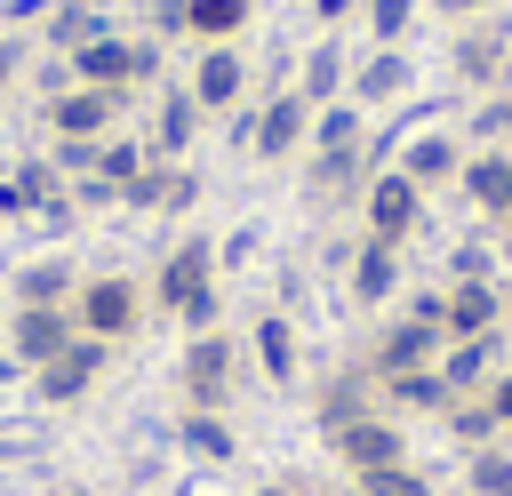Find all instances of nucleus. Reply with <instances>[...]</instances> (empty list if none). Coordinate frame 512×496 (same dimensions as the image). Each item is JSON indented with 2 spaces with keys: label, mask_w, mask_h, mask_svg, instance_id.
Instances as JSON below:
<instances>
[{
  "label": "nucleus",
  "mask_w": 512,
  "mask_h": 496,
  "mask_svg": "<svg viewBox=\"0 0 512 496\" xmlns=\"http://www.w3.org/2000/svg\"><path fill=\"white\" fill-rule=\"evenodd\" d=\"M152 304H160V312H168L184 336L224 328V304H216V240L184 232V240L160 256V272H152Z\"/></svg>",
  "instance_id": "1"
},
{
  "label": "nucleus",
  "mask_w": 512,
  "mask_h": 496,
  "mask_svg": "<svg viewBox=\"0 0 512 496\" xmlns=\"http://www.w3.org/2000/svg\"><path fill=\"white\" fill-rule=\"evenodd\" d=\"M312 96H296V88H272V96H248L240 112H232V152L240 160H256V168H288L304 144H312Z\"/></svg>",
  "instance_id": "2"
},
{
  "label": "nucleus",
  "mask_w": 512,
  "mask_h": 496,
  "mask_svg": "<svg viewBox=\"0 0 512 496\" xmlns=\"http://www.w3.org/2000/svg\"><path fill=\"white\" fill-rule=\"evenodd\" d=\"M72 80L128 104L136 88H160V40L152 32H112V40H96V48L72 56Z\"/></svg>",
  "instance_id": "3"
},
{
  "label": "nucleus",
  "mask_w": 512,
  "mask_h": 496,
  "mask_svg": "<svg viewBox=\"0 0 512 496\" xmlns=\"http://www.w3.org/2000/svg\"><path fill=\"white\" fill-rule=\"evenodd\" d=\"M72 328L80 336H96V344H136V328H144V288H136V272H88L80 288H72Z\"/></svg>",
  "instance_id": "4"
},
{
  "label": "nucleus",
  "mask_w": 512,
  "mask_h": 496,
  "mask_svg": "<svg viewBox=\"0 0 512 496\" xmlns=\"http://www.w3.org/2000/svg\"><path fill=\"white\" fill-rule=\"evenodd\" d=\"M232 376H240V336H232V328H200V336H184V352H176L184 408H216V416H224Z\"/></svg>",
  "instance_id": "5"
},
{
  "label": "nucleus",
  "mask_w": 512,
  "mask_h": 496,
  "mask_svg": "<svg viewBox=\"0 0 512 496\" xmlns=\"http://www.w3.org/2000/svg\"><path fill=\"white\" fill-rule=\"evenodd\" d=\"M184 96L200 104V120H216V112H240V104L256 96V64H248V48H240V40H216V48H192V72H184Z\"/></svg>",
  "instance_id": "6"
},
{
  "label": "nucleus",
  "mask_w": 512,
  "mask_h": 496,
  "mask_svg": "<svg viewBox=\"0 0 512 496\" xmlns=\"http://www.w3.org/2000/svg\"><path fill=\"white\" fill-rule=\"evenodd\" d=\"M448 64H456V80L464 88H504L512 80V16L496 8V16H480V24H456L448 32Z\"/></svg>",
  "instance_id": "7"
},
{
  "label": "nucleus",
  "mask_w": 512,
  "mask_h": 496,
  "mask_svg": "<svg viewBox=\"0 0 512 496\" xmlns=\"http://www.w3.org/2000/svg\"><path fill=\"white\" fill-rule=\"evenodd\" d=\"M392 168L432 200V192H456V168H464V136L448 128V120H424V128H400V152H392Z\"/></svg>",
  "instance_id": "8"
},
{
  "label": "nucleus",
  "mask_w": 512,
  "mask_h": 496,
  "mask_svg": "<svg viewBox=\"0 0 512 496\" xmlns=\"http://www.w3.org/2000/svg\"><path fill=\"white\" fill-rule=\"evenodd\" d=\"M104 368H112V344H96V336H72L48 368H32V400L40 408H80L96 384H104Z\"/></svg>",
  "instance_id": "9"
},
{
  "label": "nucleus",
  "mask_w": 512,
  "mask_h": 496,
  "mask_svg": "<svg viewBox=\"0 0 512 496\" xmlns=\"http://www.w3.org/2000/svg\"><path fill=\"white\" fill-rule=\"evenodd\" d=\"M416 224H424V192H416L400 168H384V176H368V184H360V232H368V240L408 248V240H416Z\"/></svg>",
  "instance_id": "10"
},
{
  "label": "nucleus",
  "mask_w": 512,
  "mask_h": 496,
  "mask_svg": "<svg viewBox=\"0 0 512 496\" xmlns=\"http://www.w3.org/2000/svg\"><path fill=\"white\" fill-rule=\"evenodd\" d=\"M400 288H408V264H400V248L360 232V240H352V256H344V296H352L360 312H376V320H384V312L400 304Z\"/></svg>",
  "instance_id": "11"
},
{
  "label": "nucleus",
  "mask_w": 512,
  "mask_h": 496,
  "mask_svg": "<svg viewBox=\"0 0 512 496\" xmlns=\"http://www.w3.org/2000/svg\"><path fill=\"white\" fill-rule=\"evenodd\" d=\"M72 336H80V328H72V304H8V360H16L24 376L48 368Z\"/></svg>",
  "instance_id": "12"
},
{
  "label": "nucleus",
  "mask_w": 512,
  "mask_h": 496,
  "mask_svg": "<svg viewBox=\"0 0 512 496\" xmlns=\"http://www.w3.org/2000/svg\"><path fill=\"white\" fill-rule=\"evenodd\" d=\"M328 456L352 472V480H368V472H384V464H408V432H400V416H360V424H344V432H328Z\"/></svg>",
  "instance_id": "13"
},
{
  "label": "nucleus",
  "mask_w": 512,
  "mask_h": 496,
  "mask_svg": "<svg viewBox=\"0 0 512 496\" xmlns=\"http://www.w3.org/2000/svg\"><path fill=\"white\" fill-rule=\"evenodd\" d=\"M408 88H416V56H408V48H368V56H352L344 96H352L368 120L392 112V104H408Z\"/></svg>",
  "instance_id": "14"
},
{
  "label": "nucleus",
  "mask_w": 512,
  "mask_h": 496,
  "mask_svg": "<svg viewBox=\"0 0 512 496\" xmlns=\"http://www.w3.org/2000/svg\"><path fill=\"white\" fill-rule=\"evenodd\" d=\"M440 328H424V320H400V312H384L376 320V336H368V376H408V368H440Z\"/></svg>",
  "instance_id": "15"
},
{
  "label": "nucleus",
  "mask_w": 512,
  "mask_h": 496,
  "mask_svg": "<svg viewBox=\"0 0 512 496\" xmlns=\"http://www.w3.org/2000/svg\"><path fill=\"white\" fill-rule=\"evenodd\" d=\"M456 200H464L480 224H504V216H512V144H480V152H464V168H456Z\"/></svg>",
  "instance_id": "16"
},
{
  "label": "nucleus",
  "mask_w": 512,
  "mask_h": 496,
  "mask_svg": "<svg viewBox=\"0 0 512 496\" xmlns=\"http://www.w3.org/2000/svg\"><path fill=\"white\" fill-rule=\"evenodd\" d=\"M120 208H136V216H192V208H200V168H192V160H152V168L120 192Z\"/></svg>",
  "instance_id": "17"
},
{
  "label": "nucleus",
  "mask_w": 512,
  "mask_h": 496,
  "mask_svg": "<svg viewBox=\"0 0 512 496\" xmlns=\"http://www.w3.org/2000/svg\"><path fill=\"white\" fill-rule=\"evenodd\" d=\"M40 120H48V136H112L120 120H128V104L120 96H104V88H56L48 104H40Z\"/></svg>",
  "instance_id": "18"
},
{
  "label": "nucleus",
  "mask_w": 512,
  "mask_h": 496,
  "mask_svg": "<svg viewBox=\"0 0 512 496\" xmlns=\"http://www.w3.org/2000/svg\"><path fill=\"white\" fill-rule=\"evenodd\" d=\"M192 136H200V104L184 96V80H160L152 88V128H144L152 160H192Z\"/></svg>",
  "instance_id": "19"
},
{
  "label": "nucleus",
  "mask_w": 512,
  "mask_h": 496,
  "mask_svg": "<svg viewBox=\"0 0 512 496\" xmlns=\"http://www.w3.org/2000/svg\"><path fill=\"white\" fill-rule=\"evenodd\" d=\"M504 312H512L504 304V280H456L448 288V312H440V336H504Z\"/></svg>",
  "instance_id": "20"
},
{
  "label": "nucleus",
  "mask_w": 512,
  "mask_h": 496,
  "mask_svg": "<svg viewBox=\"0 0 512 496\" xmlns=\"http://www.w3.org/2000/svg\"><path fill=\"white\" fill-rule=\"evenodd\" d=\"M112 32H128V24L104 16V8H88V0H56L48 24H40V48H48L56 64H72L80 48H96V40H112Z\"/></svg>",
  "instance_id": "21"
},
{
  "label": "nucleus",
  "mask_w": 512,
  "mask_h": 496,
  "mask_svg": "<svg viewBox=\"0 0 512 496\" xmlns=\"http://www.w3.org/2000/svg\"><path fill=\"white\" fill-rule=\"evenodd\" d=\"M496 368H504V336H448L440 344V376L456 400H480L496 384Z\"/></svg>",
  "instance_id": "22"
},
{
  "label": "nucleus",
  "mask_w": 512,
  "mask_h": 496,
  "mask_svg": "<svg viewBox=\"0 0 512 496\" xmlns=\"http://www.w3.org/2000/svg\"><path fill=\"white\" fill-rule=\"evenodd\" d=\"M360 416H376V376H368V368H344V376H328V384H320V400H312V424H320V440H328V432H344V424H360Z\"/></svg>",
  "instance_id": "23"
},
{
  "label": "nucleus",
  "mask_w": 512,
  "mask_h": 496,
  "mask_svg": "<svg viewBox=\"0 0 512 496\" xmlns=\"http://www.w3.org/2000/svg\"><path fill=\"white\" fill-rule=\"evenodd\" d=\"M344 80H352V56H344V40H336V32H320V40L296 56V80H288V88H296V96H312V104H336V96H344Z\"/></svg>",
  "instance_id": "24"
},
{
  "label": "nucleus",
  "mask_w": 512,
  "mask_h": 496,
  "mask_svg": "<svg viewBox=\"0 0 512 496\" xmlns=\"http://www.w3.org/2000/svg\"><path fill=\"white\" fill-rule=\"evenodd\" d=\"M456 392H448V376L440 368H408V376H376V408L384 416H440Z\"/></svg>",
  "instance_id": "25"
},
{
  "label": "nucleus",
  "mask_w": 512,
  "mask_h": 496,
  "mask_svg": "<svg viewBox=\"0 0 512 496\" xmlns=\"http://www.w3.org/2000/svg\"><path fill=\"white\" fill-rule=\"evenodd\" d=\"M72 288H80V272L64 256H24L8 272V304H72Z\"/></svg>",
  "instance_id": "26"
},
{
  "label": "nucleus",
  "mask_w": 512,
  "mask_h": 496,
  "mask_svg": "<svg viewBox=\"0 0 512 496\" xmlns=\"http://www.w3.org/2000/svg\"><path fill=\"white\" fill-rule=\"evenodd\" d=\"M248 336H256V368H264V384H280V392H288V384H296V368H304V352H296V320H288V312H256V328H248Z\"/></svg>",
  "instance_id": "27"
},
{
  "label": "nucleus",
  "mask_w": 512,
  "mask_h": 496,
  "mask_svg": "<svg viewBox=\"0 0 512 496\" xmlns=\"http://www.w3.org/2000/svg\"><path fill=\"white\" fill-rule=\"evenodd\" d=\"M176 448H184L192 464H232V456H240V432H232V416H216V408H184V416H176Z\"/></svg>",
  "instance_id": "28"
},
{
  "label": "nucleus",
  "mask_w": 512,
  "mask_h": 496,
  "mask_svg": "<svg viewBox=\"0 0 512 496\" xmlns=\"http://www.w3.org/2000/svg\"><path fill=\"white\" fill-rule=\"evenodd\" d=\"M248 24H256V0H184V40H192V48L240 40Z\"/></svg>",
  "instance_id": "29"
},
{
  "label": "nucleus",
  "mask_w": 512,
  "mask_h": 496,
  "mask_svg": "<svg viewBox=\"0 0 512 496\" xmlns=\"http://www.w3.org/2000/svg\"><path fill=\"white\" fill-rule=\"evenodd\" d=\"M504 272H512L504 248H496L488 232H472V240H448V248H440V272H432V280L456 288V280H504Z\"/></svg>",
  "instance_id": "30"
},
{
  "label": "nucleus",
  "mask_w": 512,
  "mask_h": 496,
  "mask_svg": "<svg viewBox=\"0 0 512 496\" xmlns=\"http://www.w3.org/2000/svg\"><path fill=\"white\" fill-rule=\"evenodd\" d=\"M144 168H152V144H144V136H128V128H112V136L96 144V176H104L112 192H128V184H136Z\"/></svg>",
  "instance_id": "31"
},
{
  "label": "nucleus",
  "mask_w": 512,
  "mask_h": 496,
  "mask_svg": "<svg viewBox=\"0 0 512 496\" xmlns=\"http://www.w3.org/2000/svg\"><path fill=\"white\" fill-rule=\"evenodd\" d=\"M456 136H464V152H480V144H512V96H504V88H488V96L456 120Z\"/></svg>",
  "instance_id": "32"
},
{
  "label": "nucleus",
  "mask_w": 512,
  "mask_h": 496,
  "mask_svg": "<svg viewBox=\"0 0 512 496\" xmlns=\"http://www.w3.org/2000/svg\"><path fill=\"white\" fill-rule=\"evenodd\" d=\"M424 0H360V24H368V48H408Z\"/></svg>",
  "instance_id": "33"
},
{
  "label": "nucleus",
  "mask_w": 512,
  "mask_h": 496,
  "mask_svg": "<svg viewBox=\"0 0 512 496\" xmlns=\"http://www.w3.org/2000/svg\"><path fill=\"white\" fill-rule=\"evenodd\" d=\"M464 496H512V440H488L464 456Z\"/></svg>",
  "instance_id": "34"
},
{
  "label": "nucleus",
  "mask_w": 512,
  "mask_h": 496,
  "mask_svg": "<svg viewBox=\"0 0 512 496\" xmlns=\"http://www.w3.org/2000/svg\"><path fill=\"white\" fill-rule=\"evenodd\" d=\"M440 424H448V440H456L464 456H472V448H488V440H504V432H496V416H488V400H448V408H440Z\"/></svg>",
  "instance_id": "35"
},
{
  "label": "nucleus",
  "mask_w": 512,
  "mask_h": 496,
  "mask_svg": "<svg viewBox=\"0 0 512 496\" xmlns=\"http://www.w3.org/2000/svg\"><path fill=\"white\" fill-rule=\"evenodd\" d=\"M360 488H368V496H440V488H432V472H424L416 456H408V464H384V472H368Z\"/></svg>",
  "instance_id": "36"
},
{
  "label": "nucleus",
  "mask_w": 512,
  "mask_h": 496,
  "mask_svg": "<svg viewBox=\"0 0 512 496\" xmlns=\"http://www.w3.org/2000/svg\"><path fill=\"white\" fill-rule=\"evenodd\" d=\"M96 144H104V136H56V144H48V160H56V176H64V184H80V176H96Z\"/></svg>",
  "instance_id": "37"
},
{
  "label": "nucleus",
  "mask_w": 512,
  "mask_h": 496,
  "mask_svg": "<svg viewBox=\"0 0 512 496\" xmlns=\"http://www.w3.org/2000/svg\"><path fill=\"white\" fill-rule=\"evenodd\" d=\"M256 248H264V224H256V216H248V224H232V232L216 240V280H224V272H240Z\"/></svg>",
  "instance_id": "38"
},
{
  "label": "nucleus",
  "mask_w": 512,
  "mask_h": 496,
  "mask_svg": "<svg viewBox=\"0 0 512 496\" xmlns=\"http://www.w3.org/2000/svg\"><path fill=\"white\" fill-rule=\"evenodd\" d=\"M424 8H432V16H440V24L456 32V24H480V16H496L504 0H424Z\"/></svg>",
  "instance_id": "39"
},
{
  "label": "nucleus",
  "mask_w": 512,
  "mask_h": 496,
  "mask_svg": "<svg viewBox=\"0 0 512 496\" xmlns=\"http://www.w3.org/2000/svg\"><path fill=\"white\" fill-rule=\"evenodd\" d=\"M480 400H488V416H496V432H504V440H512V360H504V368H496V384H488V392H480Z\"/></svg>",
  "instance_id": "40"
},
{
  "label": "nucleus",
  "mask_w": 512,
  "mask_h": 496,
  "mask_svg": "<svg viewBox=\"0 0 512 496\" xmlns=\"http://www.w3.org/2000/svg\"><path fill=\"white\" fill-rule=\"evenodd\" d=\"M24 216H32V192H24V184L0 168V224H24Z\"/></svg>",
  "instance_id": "41"
},
{
  "label": "nucleus",
  "mask_w": 512,
  "mask_h": 496,
  "mask_svg": "<svg viewBox=\"0 0 512 496\" xmlns=\"http://www.w3.org/2000/svg\"><path fill=\"white\" fill-rule=\"evenodd\" d=\"M344 16H360V0H312V24H320V32H336Z\"/></svg>",
  "instance_id": "42"
},
{
  "label": "nucleus",
  "mask_w": 512,
  "mask_h": 496,
  "mask_svg": "<svg viewBox=\"0 0 512 496\" xmlns=\"http://www.w3.org/2000/svg\"><path fill=\"white\" fill-rule=\"evenodd\" d=\"M16 72H24V48H8V40H0V96L16 88Z\"/></svg>",
  "instance_id": "43"
},
{
  "label": "nucleus",
  "mask_w": 512,
  "mask_h": 496,
  "mask_svg": "<svg viewBox=\"0 0 512 496\" xmlns=\"http://www.w3.org/2000/svg\"><path fill=\"white\" fill-rule=\"evenodd\" d=\"M496 248H504V264H512V216H504V224H496Z\"/></svg>",
  "instance_id": "44"
},
{
  "label": "nucleus",
  "mask_w": 512,
  "mask_h": 496,
  "mask_svg": "<svg viewBox=\"0 0 512 496\" xmlns=\"http://www.w3.org/2000/svg\"><path fill=\"white\" fill-rule=\"evenodd\" d=\"M8 376H24V368H16V360H8V344H0V384H8Z\"/></svg>",
  "instance_id": "45"
},
{
  "label": "nucleus",
  "mask_w": 512,
  "mask_h": 496,
  "mask_svg": "<svg viewBox=\"0 0 512 496\" xmlns=\"http://www.w3.org/2000/svg\"><path fill=\"white\" fill-rule=\"evenodd\" d=\"M328 496H368V488H360V480H336V488H328Z\"/></svg>",
  "instance_id": "46"
},
{
  "label": "nucleus",
  "mask_w": 512,
  "mask_h": 496,
  "mask_svg": "<svg viewBox=\"0 0 512 496\" xmlns=\"http://www.w3.org/2000/svg\"><path fill=\"white\" fill-rule=\"evenodd\" d=\"M256 496H288V488H280V480H264V488H256Z\"/></svg>",
  "instance_id": "47"
},
{
  "label": "nucleus",
  "mask_w": 512,
  "mask_h": 496,
  "mask_svg": "<svg viewBox=\"0 0 512 496\" xmlns=\"http://www.w3.org/2000/svg\"><path fill=\"white\" fill-rule=\"evenodd\" d=\"M56 496H96V488H56Z\"/></svg>",
  "instance_id": "48"
},
{
  "label": "nucleus",
  "mask_w": 512,
  "mask_h": 496,
  "mask_svg": "<svg viewBox=\"0 0 512 496\" xmlns=\"http://www.w3.org/2000/svg\"><path fill=\"white\" fill-rule=\"evenodd\" d=\"M504 304H512V280H504ZM504 328H512V312H504Z\"/></svg>",
  "instance_id": "49"
},
{
  "label": "nucleus",
  "mask_w": 512,
  "mask_h": 496,
  "mask_svg": "<svg viewBox=\"0 0 512 496\" xmlns=\"http://www.w3.org/2000/svg\"><path fill=\"white\" fill-rule=\"evenodd\" d=\"M456 496H464V488H456Z\"/></svg>",
  "instance_id": "50"
},
{
  "label": "nucleus",
  "mask_w": 512,
  "mask_h": 496,
  "mask_svg": "<svg viewBox=\"0 0 512 496\" xmlns=\"http://www.w3.org/2000/svg\"><path fill=\"white\" fill-rule=\"evenodd\" d=\"M504 96H512V88H504Z\"/></svg>",
  "instance_id": "51"
}]
</instances>
